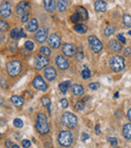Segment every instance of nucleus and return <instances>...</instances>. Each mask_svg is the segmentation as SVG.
Segmentation results:
<instances>
[{
	"label": "nucleus",
	"instance_id": "obj_1",
	"mask_svg": "<svg viewBox=\"0 0 131 148\" xmlns=\"http://www.w3.org/2000/svg\"><path fill=\"white\" fill-rule=\"evenodd\" d=\"M35 129L41 135H45L49 132V126L47 123V116L43 113H39L36 117V121H35Z\"/></svg>",
	"mask_w": 131,
	"mask_h": 148
},
{
	"label": "nucleus",
	"instance_id": "obj_2",
	"mask_svg": "<svg viewBox=\"0 0 131 148\" xmlns=\"http://www.w3.org/2000/svg\"><path fill=\"white\" fill-rule=\"evenodd\" d=\"M61 123L65 127L69 129H75L78 124V118L75 114L71 112H65L61 116Z\"/></svg>",
	"mask_w": 131,
	"mask_h": 148
},
{
	"label": "nucleus",
	"instance_id": "obj_3",
	"mask_svg": "<svg viewBox=\"0 0 131 148\" xmlns=\"http://www.w3.org/2000/svg\"><path fill=\"white\" fill-rule=\"evenodd\" d=\"M110 68L115 73L121 72L125 69V60L120 56H114L110 60Z\"/></svg>",
	"mask_w": 131,
	"mask_h": 148
},
{
	"label": "nucleus",
	"instance_id": "obj_4",
	"mask_svg": "<svg viewBox=\"0 0 131 148\" xmlns=\"http://www.w3.org/2000/svg\"><path fill=\"white\" fill-rule=\"evenodd\" d=\"M57 141L63 147H70L73 142V134L68 130L61 131L57 137Z\"/></svg>",
	"mask_w": 131,
	"mask_h": 148
},
{
	"label": "nucleus",
	"instance_id": "obj_5",
	"mask_svg": "<svg viewBox=\"0 0 131 148\" xmlns=\"http://www.w3.org/2000/svg\"><path fill=\"white\" fill-rule=\"evenodd\" d=\"M21 63L19 61H12V62L7 63L6 71L10 77H16L20 74L21 72Z\"/></svg>",
	"mask_w": 131,
	"mask_h": 148
},
{
	"label": "nucleus",
	"instance_id": "obj_6",
	"mask_svg": "<svg viewBox=\"0 0 131 148\" xmlns=\"http://www.w3.org/2000/svg\"><path fill=\"white\" fill-rule=\"evenodd\" d=\"M88 43L89 45H90L91 49H92L95 54H99L103 49L102 41L97 36H95V35H90V36L88 37Z\"/></svg>",
	"mask_w": 131,
	"mask_h": 148
},
{
	"label": "nucleus",
	"instance_id": "obj_7",
	"mask_svg": "<svg viewBox=\"0 0 131 148\" xmlns=\"http://www.w3.org/2000/svg\"><path fill=\"white\" fill-rule=\"evenodd\" d=\"M47 36H49V28L45 26H43L35 31L34 39L36 40V42L43 43L47 39Z\"/></svg>",
	"mask_w": 131,
	"mask_h": 148
},
{
	"label": "nucleus",
	"instance_id": "obj_8",
	"mask_svg": "<svg viewBox=\"0 0 131 148\" xmlns=\"http://www.w3.org/2000/svg\"><path fill=\"white\" fill-rule=\"evenodd\" d=\"M49 64V58H47V56H43V54H37L34 59V62H33V66H34V68L37 69V70L45 68Z\"/></svg>",
	"mask_w": 131,
	"mask_h": 148
},
{
	"label": "nucleus",
	"instance_id": "obj_9",
	"mask_svg": "<svg viewBox=\"0 0 131 148\" xmlns=\"http://www.w3.org/2000/svg\"><path fill=\"white\" fill-rule=\"evenodd\" d=\"M12 13L11 3L8 1H3L0 4V16L2 18H8Z\"/></svg>",
	"mask_w": 131,
	"mask_h": 148
},
{
	"label": "nucleus",
	"instance_id": "obj_10",
	"mask_svg": "<svg viewBox=\"0 0 131 148\" xmlns=\"http://www.w3.org/2000/svg\"><path fill=\"white\" fill-rule=\"evenodd\" d=\"M32 86L34 87L36 90L41 91V92H45V91H47V83L45 82V80H43L41 76L34 77V79H33V81H32Z\"/></svg>",
	"mask_w": 131,
	"mask_h": 148
},
{
	"label": "nucleus",
	"instance_id": "obj_11",
	"mask_svg": "<svg viewBox=\"0 0 131 148\" xmlns=\"http://www.w3.org/2000/svg\"><path fill=\"white\" fill-rule=\"evenodd\" d=\"M61 50H63V54L68 57V58H72V57H74L76 54V46L74 44H72V43H65V44H63Z\"/></svg>",
	"mask_w": 131,
	"mask_h": 148
},
{
	"label": "nucleus",
	"instance_id": "obj_12",
	"mask_svg": "<svg viewBox=\"0 0 131 148\" xmlns=\"http://www.w3.org/2000/svg\"><path fill=\"white\" fill-rule=\"evenodd\" d=\"M47 43L53 48H59L61 46V37L55 33H51L49 37H47Z\"/></svg>",
	"mask_w": 131,
	"mask_h": 148
},
{
	"label": "nucleus",
	"instance_id": "obj_13",
	"mask_svg": "<svg viewBox=\"0 0 131 148\" xmlns=\"http://www.w3.org/2000/svg\"><path fill=\"white\" fill-rule=\"evenodd\" d=\"M55 65H57V68L61 71L67 70V69H69V67H70L69 61L63 56H57V58H55Z\"/></svg>",
	"mask_w": 131,
	"mask_h": 148
},
{
	"label": "nucleus",
	"instance_id": "obj_14",
	"mask_svg": "<svg viewBox=\"0 0 131 148\" xmlns=\"http://www.w3.org/2000/svg\"><path fill=\"white\" fill-rule=\"evenodd\" d=\"M45 77L47 81L53 82L55 78H57V71L53 67H47L45 70Z\"/></svg>",
	"mask_w": 131,
	"mask_h": 148
},
{
	"label": "nucleus",
	"instance_id": "obj_15",
	"mask_svg": "<svg viewBox=\"0 0 131 148\" xmlns=\"http://www.w3.org/2000/svg\"><path fill=\"white\" fill-rule=\"evenodd\" d=\"M43 7H45L47 12L53 13L55 10V8H57L55 0H43Z\"/></svg>",
	"mask_w": 131,
	"mask_h": 148
},
{
	"label": "nucleus",
	"instance_id": "obj_16",
	"mask_svg": "<svg viewBox=\"0 0 131 148\" xmlns=\"http://www.w3.org/2000/svg\"><path fill=\"white\" fill-rule=\"evenodd\" d=\"M29 7V3L28 2H25V1H21L19 2L18 4L16 5V9H15V12L16 14L18 15H22L23 13H25L27 11Z\"/></svg>",
	"mask_w": 131,
	"mask_h": 148
},
{
	"label": "nucleus",
	"instance_id": "obj_17",
	"mask_svg": "<svg viewBox=\"0 0 131 148\" xmlns=\"http://www.w3.org/2000/svg\"><path fill=\"white\" fill-rule=\"evenodd\" d=\"M38 29V21L36 18H32L26 22V30L29 32H34Z\"/></svg>",
	"mask_w": 131,
	"mask_h": 148
},
{
	"label": "nucleus",
	"instance_id": "obj_18",
	"mask_svg": "<svg viewBox=\"0 0 131 148\" xmlns=\"http://www.w3.org/2000/svg\"><path fill=\"white\" fill-rule=\"evenodd\" d=\"M94 7L97 12H105L107 10V3L103 0H97L94 3Z\"/></svg>",
	"mask_w": 131,
	"mask_h": 148
},
{
	"label": "nucleus",
	"instance_id": "obj_19",
	"mask_svg": "<svg viewBox=\"0 0 131 148\" xmlns=\"http://www.w3.org/2000/svg\"><path fill=\"white\" fill-rule=\"evenodd\" d=\"M108 47L110 48V50L115 52H119L122 50V44L119 43L116 39H112V40H110V42H109V44H108Z\"/></svg>",
	"mask_w": 131,
	"mask_h": 148
},
{
	"label": "nucleus",
	"instance_id": "obj_20",
	"mask_svg": "<svg viewBox=\"0 0 131 148\" xmlns=\"http://www.w3.org/2000/svg\"><path fill=\"white\" fill-rule=\"evenodd\" d=\"M122 135L126 140H131V123H127L123 126Z\"/></svg>",
	"mask_w": 131,
	"mask_h": 148
},
{
	"label": "nucleus",
	"instance_id": "obj_21",
	"mask_svg": "<svg viewBox=\"0 0 131 148\" xmlns=\"http://www.w3.org/2000/svg\"><path fill=\"white\" fill-rule=\"evenodd\" d=\"M69 6V1L68 0H57V8L59 12H63Z\"/></svg>",
	"mask_w": 131,
	"mask_h": 148
},
{
	"label": "nucleus",
	"instance_id": "obj_22",
	"mask_svg": "<svg viewBox=\"0 0 131 148\" xmlns=\"http://www.w3.org/2000/svg\"><path fill=\"white\" fill-rule=\"evenodd\" d=\"M72 92H73V94L76 95V96H82V95L85 93V89H84V87L81 86V85L76 84L72 87Z\"/></svg>",
	"mask_w": 131,
	"mask_h": 148
},
{
	"label": "nucleus",
	"instance_id": "obj_23",
	"mask_svg": "<svg viewBox=\"0 0 131 148\" xmlns=\"http://www.w3.org/2000/svg\"><path fill=\"white\" fill-rule=\"evenodd\" d=\"M74 29L76 32L80 33V34H84L88 31V27H87L86 24L84 23H78V24H75L74 25Z\"/></svg>",
	"mask_w": 131,
	"mask_h": 148
},
{
	"label": "nucleus",
	"instance_id": "obj_24",
	"mask_svg": "<svg viewBox=\"0 0 131 148\" xmlns=\"http://www.w3.org/2000/svg\"><path fill=\"white\" fill-rule=\"evenodd\" d=\"M10 101L15 107H21L22 104H23V98L20 96H16V95H14V96H12L10 98Z\"/></svg>",
	"mask_w": 131,
	"mask_h": 148
},
{
	"label": "nucleus",
	"instance_id": "obj_25",
	"mask_svg": "<svg viewBox=\"0 0 131 148\" xmlns=\"http://www.w3.org/2000/svg\"><path fill=\"white\" fill-rule=\"evenodd\" d=\"M77 12L80 14L82 20H87V19L89 18L88 11H87L86 8H84L83 6H77Z\"/></svg>",
	"mask_w": 131,
	"mask_h": 148
},
{
	"label": "nucleus",
	"instance_id": "obj_26",
	"mask_svg": "<svg viewBox=\"0 0 131 148\" xmlns=\"http://www.w3.org/2000/svg\"><path fill=\"white\" fill-rule=\"evenodd\" d=\"M70 85H71V82L68 81V82H63L59 85V90L61 91L63 94H66V93L68 92V89L70 88Z\"/></svg>",
	"mask_w": 131,
	"mask_h": 148
},
{
	"label": "nucleus",
	"instance_id": "obj_27",
	"mask_svg": "<svg viewBox=\"0 0 131 148\" xmlns=\"http://www.w3.org/2000/svg\"><path fill=\"white\" fill-rule=\"evenodd\" d=\"M115 26L112 24H109L106 26V28L104 29V35H106V36H110V35H112L113 33H114L115 31Z\"/></svg>",
	"mask_w": 131,
	"mask_h": 148
},
{
	"label": "nucleus",
	"instance_id": "obj_28",
	"mask_svg": "<svg viewBox=\"0 0 131 148\" xmlns=\"http://www.w3.org/2000/svg\"><path fill=\"white\" fill-rule=\"evenodd\" d=\"M122 22H123V24H124V26L131 27V15L128 14V13H126V14L123 15Z\"/></svg>",
	"mask_w": 131,
	"mask_h": 148
},
{
	"label": "nucleus",
	"instance_id": "obj_29",
	"mask_svg": "<svg viewBox=\"0 0 131 148\" xmlns=\"http://www.w3.org/2000/svg\"><path fill=\"white\" fill-rule=\"evenodd\" d=\"M41 103H43V105L47 108V111L51 114V100H49L47 97H43V98L41 99Z\"/></svg>",
	"mask_w": 131,
	"mask_h": 148
},
{
	"label": "nucleus",
	"instance_id": "obj_30",
	"mask_svg": "<svg viewBox=\"0 0 131 148\" xmlns=\"http://www.w3.org/2000/svg\"><path fill=\"white\" fill-rule=\"evenodd\" d=\"M39 52H41V54H43V56H51V49H49V47L47 46H41V48H39Z\"/></svg>",
	"mask_w": 131,
	"mask_h": 148
},
{
	"label": "nucleus",
	"instance_id": "obj_31",
	"mask_svg": "<svg viewBox=\"0 0 131 148\" xmlns=\"http://www.w3.org/2000/svg\"><path fill=\"white\" fill-rule=\"evenodd\" d=\"M81 75H82V78L84 79V80H88V79H90L91 76H92V74H91V71L88 70V69H85V70H83L82 73H81Z\"/></svg>",
	"mask_w": 131,
	"mask_h": 148
},
{
	"label": "nucleus",
	"instance_id": "obj_32",
	"mask_svg": "<svg viewBox=\"0 0 131 148\" xmlns=\"http://www.w3.org/2000/svg\"><path fill=\"white\" fill-rule=\"evenodd\" d=\"M71 21H72L73 23H78L79 22V20L81 19V16H80V14H79L78 12H75V13H73L72 15H71Z\"/></svg>",
	"mask_w": 131,
	"mask_h": 148
},
{
	"label": "nucleus",
	"instance_id": "obj_33",
	"mask_svg": "<svg viewBox=\"0 0 131 148\" xmlns=\"http://www.w3.org/2000/svg\"><path fill=\"white\" fill-rule=\"evenodd\" d=\"M19 30H20V29H18V28H13L12 30L10 31V37H11V38H13V39H18Z\"/></svg>",
	"mask_w": 131,
	"mask_h": 148
},
{
	"label": "nucleus",
	"instance_id": "obj_34",
	"mask_svg": "<svg viewBox=\"0 0 131 148\" xmlns=\"http://www.w3.org/2000/svg\"><path fill=\"white\" fill-rule=\"evenodd\" d=\"M84 108H85V102L78 101L76 104H75V109H76L77 111H82Z\"/></svg>",
	"mask_w": 131,
	"mask_h": 148
},
{
	"label": "nucleus",
	"instance_id": "obj_35",
	"mask_svg": "<svg viewBox=\"0 0 131 148\" xmlns=\"http://www.w3.org/2000/svg\"><path fill=\"white\" fill-rule=\"evenodd\" d=\"M13 125H14V127H16V128H22L23 127L22 120L19 119V118H16V119L13 120Z\"/></svg>",
	"mask_w": 131,
	"mask_h": 148
},
{
	"label": "nucleus",
	"instance_id": "obj_36",
	"mask_svg": "<svg viewBox=\"0 0 131 148\" xmlns=\"http://www.w3.org/2000/svg\"><path fill=\"white\" fill-rule=\"evenodd\" d=\"M8 28V23L3 19H0V31H4Z\"/></svg>",
	"mask_w": 131,
	"mask_h": 148
},
{
	"label": "nucleus",
	"instance_id": "obj_37",
	"mask_svg": "<svg viewBox=\"0 0 131 148\" xmlns=\"http://www.w3.org/2000/svg\"><path fill=\"white\" fill-rule=\"evenodd\" d=\"M24 48L28 49V50H32V49L34 48V44H33L32 41L27 40L26 42L24 43Z\"/></svg>",
	"mask_w": 131,
	"mask_h": 148
},
{
	"label": "nucleus",
	"instance_id": "obj_38",
	"mask_svg": "<svg viewBox=\"0 0 131 148\" xmlns=\"http://www.w3.org/2000/svg\"><path fill=\"white\" fill-rule=\"evenodd\" d=\"M88 87H89L90 90L96 91V90H98V89L100 88V84H99V83H91V84L88 85Z\"/></svg>",
	"mask_w": 131,
	"mask_h": 148
},
{
	"label": "nucleus",
	"instance_id": "obj_39",
	"mask_svg": "<svg viewBox=\"0 0 131 148\" xmlns=\"http://www.w3.org/2000/svg\"><path fill=\"white\" fill-rule=\"evenodd\" d=\"M75 57H76V60L77 61H83V59H84V52L81 50V49H79V52H76V54H75Z\"/></svg>",
	"mask_w": 131,
	"mask_h": 148
},
{
	"label": "nucleus",
	"instance_id": "obj_40",
	"mask_svg": "<svg viewBox=\"0 0 131 148\" xmlns=\"http://www.w3.org/2000/svg\"><path fill=\"white\" fill-rule=\"evenodd\" d=\"M28 19H29V13L26 11V12L22 14V17H21V21H22L23 23H25V22H27V21H28Z\"/></svg>",
	"mask_w": 131,
	"mask_h": 148
},
{
	"label": "nucleus",
	"instance_id": "obj_41",
	"mask_svg": "<svg viewBox=\"0 0 131 148\" xmlns=\"http://www.w3.org/2000/svg\"><path fill=\"white\" fill-rule=\"evenodd\" d=\"M21 146L22 147H30L31 146V143H30V141L29 140H27V139H24V140H22V142H21Z\"/></svg>",
	"mask_w": 131,
	"mask_h": 148
},
{
	"label": "nucleus",
	"instance_id": "obj_42",
	"mask_svg": "<svg viewBox=\"0 0 131 148\" xmlns=\"http://www.w3.org/2000/svg\"><path fill=\"white\" fill-rule=\"evenodd\" d=\"M61 107L63 108V109H66V108L69 107V102L67 99H61Z\"/></svg>",
	"mask_w": 131,
	"mask_h": 148
},
{
	"label": "nucleus",
	"instance_id": "obj_43",
	"mask_svg": "<svg viewBox=\"0 0 131 148\" xmlns=\"http://www.w3.org/2000/svg\"><path fill=\"white\" fill-rule=\"evenodd\" d=\"M117 39H118L121 43H123V44L126 42V38H125L123 34H117Z\"/></svg>",
	"mask_w": 131,
	"mask_h": 148
},
{
	"label": "nucleus",
	"instance_id": "obj_44",
	"mask_svg": "<svg viewBox=\"0 0 131 148\" xmlns=\"http://www.w3.org/2000/svg\"><path fill=\"white\" fill-rule=\"evenodd\" d=\"M107 140L110 142L112 146H117V144H118V142H117V140L115 138H107Z\"/></svg>",
	"mask_w": 131,
	"mask_h": 148
},
{
	"label": "nucleus",
	"instance_id": "obj_45",
	"mask_svg": "<svg viewBox=\"0 0 131 148\" xmlns=\"http://www.w3.org/2000/svg\"><path fill=\"white\" fill-rule=\"evenodd\" d=\"M124 54L126 57H129V56H131V47H126L125 48V50H124Z\"/></svg>",
	"mask_w": 131,
	"mask_h": 148
},
{
	"label": "nucleus",
	"instance_id": "obj_46",
	"mask_svg": "<svg viewBox=\"0 0 131 148\" xmlns=\"http://www.w3.org/2000/svg\"><path fill=\"white\" fill-rule=\"evenodd\" d=\"M21 37H26V33H24V31H23V29H20V30H19L18 39H20Z\"/></svg>",
	"mask_w": 131,
	"mask_h": 148
},
{
	"label": "nucleus",
	"instance_id": "obj_47",
	"mask_svg": "<svg viewBox=\"0 0 131 148\" xmlns=\"http://www.w3.org/2000/svg\"><path fill=\"white\" fill-rule=\"evenodd\" d=\"M82 140L83 141H86V140H88L89 138H90V136H89V134H87V133H83L82 134Z\"/></svg>",
	"mask_w": 131,
	"mask_h": 148
},
{
	"label": "nucleus",
	"instance_id": "obj_48",
	"mask_svg": "<svg viewBox=\"0 0 131 148\" xmlns=\"http://www.w3.org/2000/svg\"><path fill=\"white\" fill-rule=\"evenodd\" d=\"M5 146H6V147H11V146H12V142H11L10 140H6V141H5Z\"/></svg>",
	"mask_w": 131,
	"mask_h": 148
},
{
	"label": "nucleus",
	"instance_id": "obj_49",
	"mask_svg": "<svg viewBox=\"0 0 131 148\" xmlns=\"http://www.w3.org/2000/svg\"><path fill=\"white\" fill-rule=\"evenodd\" d=\"M100 126L99 125H96V127H95V133L98 135V134H100Z\"/></svg>",
	"mask_w": 131,
	"mask_h": 148
},
{
	"label": "nucleus",
	"instance_id": "obj_50",
	"mask_svg": "<svg viewBox=\"0 0 131 148\" xmlns=\"http://www.w3.org/2000/svg\"><path fill=\"white\" fill-rule=\"evenodd\" d=\"M10 50L12 52H14L15 50H16V44L15 43H13V44H11V48H10Z\"/></svg>",
	"mask_w": 131,
	"mask_h": 148
},
{
	"label": "nucleus",
	"instance_id": "obj_51",
	"mask_svg": "<svg viewBox=\"0 0 131 148\" xmlns=\"http://www.w3.org/2000/svg\"><path fill=\"white\" fill-rule=\"evenodd\" d=\"M127 116H128V119L130 120V122H131V109L127 112Z\"/></svg>",
	"mask_w": 131,
	"mask_h": 148
},
{
	"label": "nucleus",
	"instance_id": "obj_52",
	"mask_svg": "<svg viewBox=\"0 0 131 148\" xmlns=\"http://www.w3.org/2000/svg\"><path fill=\"white\" fill-rule=\"evenodd\" d=\"M88 100H89V97H85V98L83 99L82 101H83V102H86V101H88Z\"/></svg>",
	"mask_w": 131,
	"mask_h": 148
},
{
	"label": "nucleus",
	"instance_id": "obj_53",
	"mask_svg": "<svg viewBox=\"0 0 131 148\" xmlns=\"http://www.w3.org/2000/svg\"><path fill=\"white\" fill-rule=\"evenodd\" d=\"M118 97H119V93L116 92V93L114 94V98H118Z\"/></svg>",
	"mask_w": 131,
	"mask_h": 148
},
{
	"label": "nucleus",
	"instance_id": "obj_54",
	"mask_svg": "<svg viewBox=\"0 0 131 148\" xmlns=\"http://www.w3.org/2000/svg\"><path fill=\"white\" fill-rule=\"evenodd\" d=\"M11 147H12V148H18V145H16V144H13Z\"/></svg>",
	"mask_w": 131,
	"mask_h": 148
},
{
	"label": "nucleus",
	"instance_id": "obj_55",
	"mask_svg": "<svg viewBox=\"0 0 131 148\" xmlns=\"http://www.w3.org/2000/svg\"><path fill=\"white\" fill-rule=\"evenodd\" d=\"M128 33H129V35H130V36H131V30H130V31H129V32H128Z\"/></svg>",
	"mask_w": 131,
	"mask_h": 148
}]
</instances>
